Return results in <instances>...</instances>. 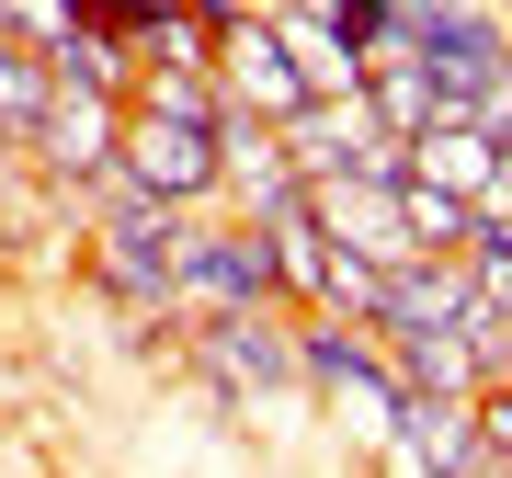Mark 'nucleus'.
Instances as JSON below:
<instances>
[{"instance_id":"nucleus-6","label":"nucleus","mask_w":512,"mask_h":478,"mask_svg":"<svg viewBox=\"0 0 512 478\" xmlns=\"http://www.w3.org/2000/svg\"><path fill=\"white\" fill-rule=\"evenodd\" d=\"M114 137H126V103H103V92H57L46 103V137H35V183L46 194H69V183H92V171H114Z\"/></svg>"},{"instance_id":"nucleus-15","label":"nucleus","mask_w":512,"mask_h":478,"mask_svg":"<svg viewBox=\"0 0 512 478\" xmlns=\"http://www.w3.org/2000/svg\"><path fill=\"white\" fill-rule=\"evenodd\" d=\"M126 103H148V114H183V126H217V114H228L217 69H137V92H126Z\"/></svg>"},{"instance_id":"nucleus-20","label":"nucleus","mask_w":512,"mask_h":478,"mask_svg":"<svg viewBox=\"0 0 512 478\" xmlns=\"http://www.w3.org/2000/svg\"><path fill=\"white\" fill-rule=\"evenodd\" d=\"M410 12H456V0H410Z\"/></svg>"},{"instance_id":"nucleus-12","label":"nucleus","mask_w":512,"mask_h":478,"mask_svg":"<svg viewBox=\"0 0 512 478\" xmlns=\"http://www.w3.org/2000/svg\"><path fill=\"white\" fill-rule=\"evenodd\" d=\"M46 80H57V92H103V103H126V92H137L126 23H69V35L46 46Z\"/></svg>"},{"instance_id":"nucleus-9","label":"nucleus","mask_w":512,"mask_h":478,"mask_svg":"<svg viewBox=\"0 0 512 478\" xmlns=\"http://www.w3.org/2000/svg\"><path fill=\"white\" fill-rule=\"evenodd\" d=\"M251 239H262V262H274V308H319L330 239H319V217H308V183L274 194V205H251Z\"/></svg>"},{"instance_id":"nucleus-2","label":"nucleus","mask_w":512,"mask_h":478,"mask_svg":"<svg viewBox=\"0 0 512 478\" xmlns=\"http://www.w3.org/2000/svg\"><path fill=\"white\" fill-rule=\"evenodd\" d=\"M296 376H308V410L376 467V444H387V422H399V399H410L399 365H387V342L353 331V319H330V308H296Z\"/></svg>"},{"instance_id":"nucleus-13","label":"nucleus","mask_w":512,"mask_h":478,"mask_svg":"<svg viewBox=\"0 0 512 478\" xmlns=\"http://www.w3.org/2000/svg\"><path fill=\"white\" fill-rule=\"evenodd\" d=\"M46 103H57L46 57L0 35V160H35V137H46Z\"/></svg>"},{"instance_id":"nucleus-19","label":"nucleus","mask_w":512,"mask_h":478,"mask_svg":"<svg viewBox=\"0 0 512 478\" xmlns=\"http://www.w3.org/2000/svg\"><path fill=\"white\" fill-rule=\"evenodd\" d=\"M137 12H183V0H114V23H137Z\"/></svg>"},{"instance_id":"nucleus-3","label":"nucleus","mask_w":512,"mask_h":478,"mask_svg":"<svg viewBox=\"0 0 512 478\" xmlns=\"http://www.w3.org/2000/svg\"><path fill=\"white\" fill-rule=\"evenodd\" d=\"M171 251H183V205H126V217L80 228L69 274L103 296L114 319H171ZM183 331V319H171Z\"/></svg>"},{"instance_id":"nucleus-18","label":"nucleus","mask_w":512,"mask_h":478,"mask_svg":"<svg viewBox=\"0 0 512 478\" xmlns=\"http://www.w3.org/2000/svg\"><path fill=\"white\" fill-rule=\"evenodd\" d=\"M467 114H478V126H490V137H501V148H512V69H501V80H490V92H478V103H467Z\"/></svg>"},{"instance_id":"nucleus-8","label":"nucleus","mask_w":512,"mask_h":478,"mask_svg":"<svg viewBox=\"0 0 512 478\" xmlns=\"http://www.w3.org/2000/svg\"><path fill=\"white\" fill-rule=\"evenodd\" d=\"M217 92H228L239 114H262V126L308 114V92H296V69H285V46H274V23H262V12L217 23Z\"/></svg>"},{"instance_id":"nucleus-17","label":"nucleus","mask_w":512,"mask_h":478,"mask_svg":"<svg viewBox=\"0 0 512 478\" xmlns=\"http://www.w3.org/2000/svg\"><path fill=\"white\" fill-rule=\"evenodd\" d=\"M501 217H512V148L490 160V183H478V228H501Z\"/></svg>"},{"instance_id":"nucleus-16","label":"nucleus","mask_w":512,"mask_h":478,"mask_svg":"<svg viewBox=\"0 0 512 478\" xmlns=\"http://www.w3.org/2000/svg\"><path fill=\"white\" fill-rule=\"evenodd\" d=\"M319 12H330V23H342V35H353V46H365V57H376L387 35H399V12H410V0H319Z\"/></svg>"},{"instance_id":"nucleus-7","label":"nucleus","mask_w":512,"mask_h":478,"mask_svg":"<svg viewBox=\"0 0 512 478\" xmlns=\"http://www.w3.org/2000/svg\"><path fill=\"white\" fill-rule=\"evenodd\" d=\"M262 23H274V46H285V69H296V92H308V103L365 92V46H353L319 0H262Z\"/></svg>"},{"instance_id":"nucleus-10","label":"nucleus","mask_w":512,"mask_h":478,"mask_svg":"<svg viewBox=\"0 0 512 478\" xmlns=\"http://www.w3.org/2000/svg\"><path fill=\"white\" fill-rule=\"evenodd\" d=\"M490 160H501V137L478 126L467 103H444L433 126L410 137V171H399V183H433V194H467V205H478V183H490Z\"/></svg>"},{"instance_id":"nucleus-11","label":"nucleus","mask_w":512,"mask_h":478,"mask_svg":"<svg viewBox=\"0 0 512 478\" xmlns=\"http://www.w3.org/2000/svg\"><path fill=\"white\" fill-rule=\"evenodd\" d=\"M467 319V262H399L376 296V342H410V331H456Z\"/></svg>"},{"instance_id":"nucleus-4","label":"nucleus","mask_w":512,"mask_h":478,"mask_svg":"<svg viewBox=\"0 0 512 478\" xmlns=\"http://www.w3.org/2000/svg\"><path fill=\"white\" fill-rule=\"evenodd\" d=\"M228 308H274V262H262L251 217L228 205H194L183 217V251H171V319H228Z\"/></svg>"},{"instance_id":"nucleus-1","label":"nucleus","mask_w":512,"mask_h":478,"mask_svg":"<svg viewBox=\"0 0 512 478\" xmlns=\"http://www.w3.org/2000/svg\"><path fill=\"white\" fill-rule=\"evenodd\" d=\"M183 387L217 422H251V410H296L308 376H296V308H228V319H194L171 342Z\"/></svg>"},{"instance_id":"nucleus-5","label":"nucleus","mask_w":512,"mask_h":478,"mask_svg":"<svg viewBox=\"0 0 512 478\" xmlns=\"http://www.w3.org/2000/svg\"><path fill=\"white\" fill-rule=\"evenodd\" d=\"M399 46H410V69L433 80L444 103H478L490 80L512 69V12L501 0H456V12H399Z\"/></svg>"},{"instance_id":"nucleus-14","label":"nucleus","mask_w":512,"mask_h":478,"mask_svg":"<svg viewBox=\"0 0 512 478\" xmlns=\"http://www.w3.org/2000/svg\"><path fill=\"white\" fill-rule=\"evenodd\" d=\"M126 57H137V69H217V23H205L194 0H183V12H137L126 23Z\"/></svg>"}]
</instances>
